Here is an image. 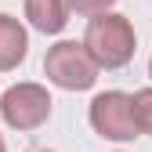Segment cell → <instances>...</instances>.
<instances>
[{"label": "cell", "instance_id": "5", "mask_svg": "<svg viewBox=\"0 0 152 152\" xmlns=\"http://www.w3.org/2000/svg\"><path fill=\"white\" fill-rule=\"evenodd\" d=\"M29 54V33L15 15H0V72H11Z\"/></svg>", "mask_w": 152, "mask_h": 152}, {"label": "cell", "instance_id": "4", "mask_svg": "<svg viewBox=\"0 0 152 152\" xmlns=\"http://www.w3.org/2000/svg\"><path fill=\"white\" fill-rule=\"evenodd\" d=\"M87 120L94 127V134H102L105 141H134V112H130V94L127 91H102L91 98Z\"/></svg>", "mask_w": 152, "mask_h": 152}, {"label": "cell", "instance_id": "2", "mask_svg": "<svg viewBox=\"0 0 152 152\" xmlns=\"http://www.w3.org/2000/svg\"><path fill=\"white\" fill-rule=\"evenodd\" d=\"M44 72L54 87L62 91H91L98 83V65L87 54L83 40H58L54 47H47V58H44Z\"/></svg>", "mask_w": 152, "mask_h": 152}, {"label": "cell", "instance_id": "9", "mask_svg": "<svg viewBox=\"0 0 152 152\" xmlns=\"http://www.w3.org/2000/svg\"><path fill=\"white\" fill-rule=\"evenodd\" d=\"M0 152H7V145H4V134H0Z\"/></svg>", "mask_w": 152, "mask_h": 152}, {"label": "cell", "instance_id": "6", "mask_svg": "<svg viewBox=\"0 0 152 152\" xmlns=\"http://www.w3.org/2000/svg\"><path fill=\"white\" fill-rule=\"evenodd\" d=\"M26 18L36 33L58 36L69 22V7H65V0H26Z\"/></svg>", "mask_w": 152, "mask_h": 152}, {"label": "cell", "instance_id": "7", "mask_svg": "<svg viewBox=\"0 0 152 152\" xmlns=\"http://www.w3.org/2000/svg\"><path fill=\"white\" fill-rule=\"evenodd\" d=\"M130 112H134L138 134H152V87H141L130 94Z\"/></svg>", "mask_w": 152, "mask_h": 152}, {"label": "cell", "instance_id": "11", "mask_svg": "<svg viewBox=\"0 0 152 152\" xmlns=\"http://www.w3.org/2000/svg\"><path fill=\"white\" fill-rule=\"evenodd\" d=\"M148 76H152V58H148Z\"/></svg>", "mask_w": 152, "mask_h": 152}, {"label": "cell", "instance_id": "8", "mask_svg": "<svg viewBox=\"0 0 152 152\" xmlns=\"http://www.w3.org/2000/svg\"><path fill=\"white\" fill-rule=\"evenodd\" d=\"M112 4H116V0H65L69 15H83V18L98 15V11H112Z\"/></svg>", "mask_w": 152, "mask_h": 152}, {"label": "cell", "instance_id": "1", "mask_svg": "<svg viewBox=\"0 0 152 152\" xmlns=\"http://www.w3.org/2000/svg\"><path fill=\"white\" fill-rule=\"evenodd\" d=\"M83 47L98 69H123V65H130V58L138 51V36H134L130 18H123L116 11H98L87 22Z\"/></svg>", "mask_w": 152, "mask_h": 152}, {"label": "cell", "instance_id": "10", "mask_svg": "<svg viewBox=\"0 0 152 152\" xmlns=\"http://www.w3.org/2000/svg\"><path fill=\"white\" fill-rule=\"evenodd\" d=\"M33 152H51V148H33Z\"/></svg>", "mask_w": 152, "mask_h": 152}, {"label": "cell", "instance_id": "3", "mask_svg": "<svg viewBox=\"0 0 152 152\" xmlns=\"http://www.w3.org/2000/svg\"><path fill=\"white\" fill-rule=\"evenodd\" d=\"M51 94L44 83H15L0 94V120L11 130H36L51 116Z\"/></svg>", "mask_w": 152, "mask_h": 152}]
</instances>
